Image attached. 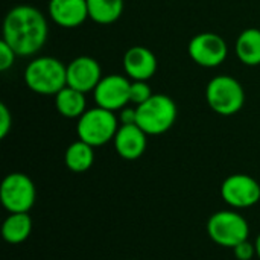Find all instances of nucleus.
<instances>
[{
	"instance_id": "12",
	"label": "nucleus",
	"mask_w": 260,
	"mask_h": 260,
	"mask_svg": "<svg viewBox=\"0 0 260 260\" xmlns=\"http://www.w3.org/2000/svg\"><path fill=\"white\" fill-rule=\"evenodd\" d=\"M123 70L131 81H149L158 67L155 53L145 46H133L123 55Z\"/></svg>"
},
{
	"instance_id": "1",
	"label": "nucleus",
	"mask_w": 260,
	"mask_h": 260,
	"mask_svg": "<svg viewBox=\"0 0 260 260\" xmlns=\"http://www.w3.org/2000/svg\"><path fill=\"white\" fill-rule=\"evenodd\" d=\"M3 38L18 56H34L47 41L49 24L44 14L30 6L18 5L3 20Z\"/></svg>"
},
{
	"instance_id": "22",
	"label": "nucleus",
	"mask_w": 260,
	"mask_h": 260,
	"mask_svg": "<svg viewBox=\"0 0 260 260\" xmlns=\"http://www.w3.org/2000/svg\"><path fill=\"white\" fill-rule=\"evenodd\" d=\"M233 253H235V257L238 260H253L256 254V245H253L248 239L238 244L235 248H233Z\"/></svg>"
},
{
	"instance_id": "16",
	"label": "nucleus",
	"mask_w": 260,
	"mask_h": 260,
	"mask_svg": "<svg viewBox=\"0 0 260 260\" xmlns=\"http://www.w3.org/2000/svg\"><path fill=\"white\" fill-rule=\"evenodd\" d=\"M235 52L238 59L250 67L260 66V29L248 27L236 40Z\"/></svg>"
},
{
	"instance_id": "8",
	"label": "nucleus",
	"mask_w": 260,
	"mask_h": 260,
	"mask_svg": "<svg viewBox=\"0 0 260 260\" xmlns=\"http://www.w3.org/2000/svg\"><path fill=\"white\" fill-rule=\"evenodd\" d=\"M187 53L200 67L215 69L227 59L229 46L221 35L215 32H201L190 38Z\"/></svg>"
},
{
	"instance_id": "15",
	"label": "nucleus",
	"mask_w": 260,
	"mask_h": 260,
	"mask_svg": "<svg viewBox=\"0 0 260 260\" xmlns=\"http://www.w3.org/2000/svg\"><path fill=\"white\" fill-rule=\"evenodd\" d=\"M55 108L66 119H79L87 111L85 93L66 85L55 94Z\"/></svg>"
},
{
	"instance_id": "23",
	"label": "nucleus",
	"mask_w": 260,
	"mask_h": 260,
	"mask_svg": "<svg viewBox=\"0 0 260 260\" xmlns=\"http://www.w3.org/2000/svg\"><path fill=\"white\" fill-rule=\"evenodd\" d=\"M12 128V116L5 104H0V139H5Z\"/></svg>"
},
{
	"instance_id": "7",
	"label": "nucleus",
	"mask_w": 260,
	"mask_h": 260,
	"mask_svg": "<svg viewBox=\"0 0 260 260\" xmlns=\"http://www.w3.org/2000/svg\"><path fill=\"white\" fill-rule=\"evenodd\" d=\"M37 200L34 181L21 172L6 175L0 184V201L9 213H27Z\"/></svg>"
},
{
	"instance_id": "6",
	"label": "nucleus",
	"mask_w": 260,
	"mask_h": 260,
	"mask_svg": "<svg viewBox=\"0 0 260 260\" xmlns=\"http://www.w3.org/2000/svg\"><path fill=\"white\" fill-rule=\"evenodd\" d=\"M207 235L219 247L235 248L250 236L247 219L235 210L215 212L207 221Z\"/></svg>"
},
{
	"instance_id": "3",
	"label": "nucleus",
	"mask_w": 260,
	"mask_h": 260,
	"mask_svg": "<svg viewBox=\"0 0 260 260\" xmlns=\"http://www.w3.org/2000/svg\"><path fill=\"white\" fill-rule=\"evenodd\" d=\"M137 120L136 123L148 136H161L168 133L177 120V105L168 94H152L146 102L136 107Z\"/></svg>"
},
{
	"instance_id": "20",
	"label": "nucleus",
	"mask_w": 260,
	"mask_h": 260,
	"mask_svg": "<svg viewBox=\"0 0 260 260\" xmlns=\"http://www.w3.org/2000/svg\"><path fill=\"white\" fill-rule=\"evenodd\" d=\"M152 90L148 85V81H131V90H129V102L136 107L142 105L152 96Z\"/></svg>"
},
{
	"instance_id": "19",
	"label": "nucleus",
	"mask_w": 260,
	"mask_h": 260,
	"mask_svg": "<svg viewBox=\"0 0 260 260\" xmlns=\"http://www.w3.org/2000/svg\"><path fill=\"white\" fill-rule=\"evenodd\" d=\"M88 17L98 24H113L116 23L125 8L123 0H87Z\"/></svg>"
},
{
	"instance_id": "13",
	"label": "nucleus",
	"mask_w": 260,
	"mask_h": 260,
	"mask_svg": "<svg viewBox=\"0 0 260 260\" xmlns=\"http://www.w3.org/2000/svg\"><path fill=\"white\" fill-rule=\"evenodd\" d=\"M114 149L123 160L133 161L140 158L148 146V134L137 125H120L114 139Z\"/></svg>"
},
{
	"instance_id": "21",
	"label": "nucleus",
	"mask_w": 260,
	"mask_h": 260,
	"mask_svg": "<svg viewBox=\"0 0 260 260\" xmlns=\"http://www.w3.org/2000/svg\"><path fill=\"white\" fill-rule=\"evenodd\" d=\"M17 56H18V55L14 52V49H12L5 40H2V41H0V70H2V72L9 70V69L14 66Z\"/></svg>"
},
{
	"instance_id": "17",
	"label": "nucleus",
	"mask_w": 260,
	"mask_h": 260,
	"mask_svg": "<svg viewBox=\"0 0 260 260\" xmlns=\"http://www.w3.org/2000/svg\"><path fill=\"white\" fill-rule=\"evenodd\" d=\"M32 232V219L27 213H9L2 224V238L11 245L27 241Z\"/></svg>"
},
{
	"instance_id": "24",
	"label": "nucleus",
	"mask_w": 260,
	"mask_h": 260,
	"mask_svg": "<svg viewBox=\"0 0 260 260\" xmlns=\"http://www.w3.org/2000/svg\"><path fill=\"white\" fill-rule=\"evenodd\" d=\"M136 120H137V110L136 108L125 107L120 110V114H119V123L120 125H134Z\"/></svg>"
},
{
	"instance_id": "25",
	"label": "nucleus",
	"mask_w": 260,
	"mask_h": 260,
	"mask_svg": "<svg viewBox=\"0 0 260 260\" xmlns=\"http://www.w3.org/2000/svg\"><path fill=\"white\" fill-rule=\"evenodd\" d=\"M254 245H256V254H257V257L260 259V235L257 236V239H256V244H254Z\"/></svg>"
},
{
	"instance_id": "4",
	"label": "nucleus",
	"mask_w": 260,
	"mask_h": 260,
	"mask_svg": "<svg viewBox=\"0 0 260 260\" xmlns=\"http://www.w3.org/2000/svg\"><path fill=\"white\" fill-rule=\"evenodd\" d=\"M119 117L114 111L94 107L88 108L76 123L78 139L91 145L93 148H99L111 142L119 129Z\"/></svg>"
},
{
	"instance_id": "14",
	"label": "nucleus",
	"mask_w": 260,
	"mask_h": 260,
	"mask_svg": "<svg viewBox=\"0 0 260 260\" xmlns=\"http://www.w3.org/2000/svg\"><path fill=\"white\" fill-rule=\"evenodd\" d=\"M50 20L64 29H75L85 23L88 17L87 0H49Z\"/></svg>"
},
{
	"instance_id": "11",
	"label": "nucleus",
	"mask_w": 260,
	"mask_h": 260,
	"mask_svg": "<svg viewBox=\"0 0 260 260\" xmlns=\"http://www.w3.org/2000/svg\"><path fill=\"white\" fill-rule=\"evenodd\" d=\"M102 78L101 64L91 56L82 55L67 64V85L82 93L93 91Z\"/></svg>"
},
{
	"instance_id": "10",
	"label": "nucleus",
	"mask_w": 260,
	"mask_h": 260,
	"mask_svg": "<svg viewBox=\"0 0 260 260\" xmlns=\"http://www.w3.org/2000/svg\"><path fill=\"white\" fill-rule=\"evenodd\" d=\"M129 90H131V79L128 76L111 73L99 81V84L93 90V99L98 107L116 113L125 108L128 104H131Z\"/></svg>"
},
{
	"instance_id": "18",
	"label": "nucleus",
	"mask_w": 260,
	"mask_h": 260,
	"mask_svg": "<svg viewBox=\"0 0 260 260\" xmlns=\"http://www.w3.org/2000/svg\"><path fill=\"white\" fill-rule=\"evenodd\" d=\"M64 161L67 169L75 174L87 172L94 163V148L78 139L66 149Z\"/></svg>"
},
{
	"instance_id": "2",
	"label": "nucleus",
	"mask_w": 260,
	"mask_h": 260,
	"mask_svg": "<svg viewBox=\"0 0 260 260\" xmlns=\"http://www.w3.org/2000/svg\"><path fill=\"white\" fill-rule=\"evenodd\" d=\"M24 82L37 94H56L67 85V66L53 56H37L24 69Z\"/></svg>"
},
{
	"instance_id": "5",
	"label": "nucleus",
	"mask_w": 260,
	"mask_h": 260,
	"mask_svg": "<svg viewBox=\"0 0 260 260\" xmlns=\"http://www.w3.org/2000/svg\"><path fill=\"white\" fill-rule=\"evenodd\" d=\"M206 101L219 116H233L244 108L245 91L242 84L229 75L212 78L206 87Z\"/></svg>"
},
{
	"instance_id": "9",
	"label": "nucleus",
	"mask_w": 260,
	"mask_h": 260,
	"mask_svg": "<svg viewBox=\"0 0 260 260\" xmlns=\"http://www.w3.org/2000/svg\"><path fill=\"white\" fill-rule=\"evenodd\" d=\"M221 197L232 209H250L260 201V184L247 174H233L222 181Z\"/></svg>"
}]
</instances>
